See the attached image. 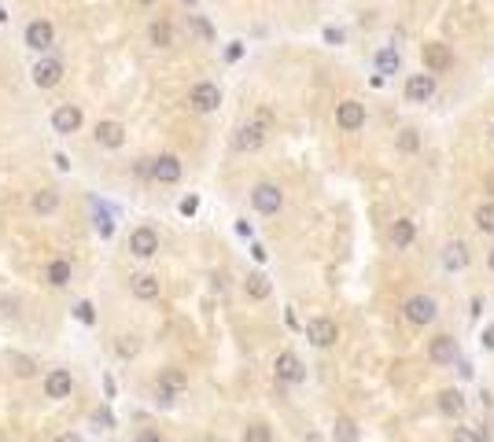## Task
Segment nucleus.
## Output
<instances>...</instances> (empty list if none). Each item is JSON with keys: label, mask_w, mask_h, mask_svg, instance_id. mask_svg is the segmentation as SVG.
<instances>
[{"label": "nucleus", "mask_w": 494, "mask_h": 442, "mask_svg": "<svg viewBox=\"0 0 494 442\" xmlns=\"http://www.w3.org/2000/svg\"><path fill=\"white\" fill-rule=\"evenodd\" d=\"M472 221H476V228H480V233H490V236H494V203H483V207H476Z\"/></svg>", "instance_id": "c756f323"}, {"label": "nucleus", "mask_w": 494, "mask_h": 442, "mask_svg": "<svg viewBox=\"0 0 494 442\" xmlns=\"http://www.w3.org/2000/svg\"><path fill=\"white\" fill-rule=\"evenodd\" d=\"M74 317H78L81 324H96V309H92V302H78V306H74Z\"/></svg>", "instance_id": "2f4dec72"}, {"label": "nucleus", "mask_w": 494, "mask_h": 442, "mask_svg": "<svg viewBox=\"0 0 494 442\" xmlns=\"http://www.w3.org/2000/svg\"><path fill=\"white\" fill-rule=\"evenodd\" d=\"M188 26H192V34L195 37H203V41H214V26L203 19V15H188Z\"/></svg>", "instance_id": "7c9ffc66"}, {"label": "nucleus", "mask_w": 494, "mask_h": 442, "mask_svg": "<svg viewBox=\"0 0 494 442\" xmlns=\"http://www.w3.org/2000/svg\"><path fill=\"white\" fill-rule=\"evenodd\" d=\"M435 314H439V309H435V299H432V295H409V299L402 302V317H406L409 324H421V329H424V324H432Z\"/></svg>", "instance_id": "20e7f679"}, {"label": "nucleus", "mask_w": 494, "mask_h": 442, "mask_svg": "<svg viewBox=\"0 0 494 442\" xmlns=\"http://www.w3.org/2000/svg\"><path fill=\"white\" fill-rule=\"evenodd\" d=\"M122 354H126V357H129V354H137V339H133V336L122 343Z\"/></svg>", "instance_id": "a19ab883"}, {"label": "nucleus", "mask_w": 494, "mask_h": 442, "mask_svg": "<svg viewBox=\"0 0 494 442\" xmlns=\"http://www.w3.org/2000/svg\"><path fill=\"white\" fill-rule=\"evenodd\" d=\"M52 210H59V192L56 188H41L34 195V214H52Z\"/></svg>", "instance_id": "bb28decb"}, {"label": "nucleus", "mask_w": 494, "mask_h": 442, "mask_svg": "<svg viewBox=\"0 0 494 442\" xmlns=\"http://www.w3.org/2000/svg\"><path fill=\"white\" fill-rule=\"evenodd\" d=\"M26 44L34 48V52H48V48L56 44V30H52V23H44V19L30 23V26H26Z\"/></svg>", "instance_id": "ddd939ff"}, {"label": "nucleus", "mask_w": 494, "mask_h": 442, "mask_svg": "<svg viewBox=\"0 0 494 442\" xmlns=\"http://www.w3.org/2000/svg\"><path fill=\"white\" fill-rule=\"evenodd\" d=\"M262 144H266V125H258V122L240 125L236 137H233V147H236V152H258Z\"/></svg>", "instance_id": "9b49d317"}, {"label": "nucleus", "mask_w": 494, "mask_h": 442, "mask_svg": "<svg viewBox=\"0 0 494 442\" xmlns=\"http://www.w3.org/2000/svg\"><path fill=\"white\" fill-rule=\"evenodd\" d=\"M336 125L343 129V133H354V129H361V125H366V104H361V100L336 104Z\"/></svg>", "instance_id": "0eeeda50"}, {"label": "nucleus", "mask_w": 494, "mask_h": 442, "mask_svg": "<svg viewBox=\"0 0 494 442\" xmlns=\"http://www.w3.org/2000/svg\"><path fill=\"white\" fill-rule=\"evenodd\" d=\"M159 251V233L152 225H140L129 233V254H137V258H152Z\"/></svg>", "instance_id": "9d476101"}, {"label": "nucleus", "mask_w": 494, "mask_h": 442, "mask_svg": "<svg viewBox=\"0 0 494 442\" xmlns=\"http://www.w3.org/2000/svg\"><path fill=\"white\" fill-rule=\"evenodd\" d=\"M442 266L447 269H465L469 266V247L461 240H450L447 247H442Z\"/></svg>", "instance_id": "5701e85b"}, {"label": "nucleus", "mask_w": 494, "mask_h": 442, "mask_svg": "<svg viewBox=\"0 0 494 442\" xmlns=\"http://www.w3.org/2000/svg\"><path fill=\"white\" fill-rule=\"evenodd\" d=\"M399 67H402V56H399V48H380V52H376V70H380V78L399 74Z\"/></svg>", "instance_id": "b1692460"}, {"label": "nucleus", "mask_w": 494, "mask_h": 442, "mask_svg": "<svg viewBox=\"0 0 494 442\" xmlns=\"http://www.w3.org/2000/svg\"><path fill=\"white\" fill-rule=\"evenodd\" d=\"M325 41H328V44H339V41H343V34H339V30H332V26H328V30H325Z\"/></svg>", "instance_id": "ea45409f"}, {"label": "nucleus", "mask_w": 494, "mask_h": 442, "mask_svg": "<svg viewBox=\"0 0 494 442\" xmlns=\"http://www.w3.org/2000/svg\"><path fill=\"white\" fill-rule=\"evenodd\" d=\"M137 442H162V435H159V431H152V428H144V431L137 435Z\"/></svg>", "instance_id": "58836bf2"}, {"label": "nucleus", "mask_w": 494, "mask_h": 442, "mask_svg": "<svg viewBox=\"0 0 494 442\" xmlns=\"http://www.w3.org/2000/svg\"><path fill=\"white\" fill-rule=\"evenodd\" d=\"M435 405H439V413L442 417H465V395L461 391H454V387H447V391H439L435 395Z\"/></svg>", "instance_id": "a211bd4d"}, {"label": "nucleus", "mask_w": 494, "mask_h": 442, "mask_svg": "<svg viewBox=\"0 0 494 442\" xmlns=\"http://www.w3.org/2000/svg\"><path fill=\"white\" fill-rule=\"evenodd\" d=\"M240 56H243V44H229V48H225V59H229V63H236Z\"/></svg>", "instance_id": "c9c22d12"}, {"label": "nucleus", "mask_w": 494, "mask_h": 442, "mask_svg": "<svg viewBox=\"0 0 494 442\" xmlns=\"http://www.w3.org/2000/svg\"><path fill=\"white\" fill-rule=\"evenodd\" d=\"M188 107L200 111V114H210L222 107V89L214 85V81H195V85L188 89Z\"/></svg>", "instance_id": "7ed1b4c3"}, {"label": "nucleus", "mask_w": 494, "mask_h": 442, "mask_svg": "<svg viewBox=\"0 0 494 442\" xmlns=\"http://www.w3.org/2000/svg\"><path fill=\"white\" fill-rule=\"evenodd\" d=\"M399 147H402V152H417V129H402Z\"/></svg>", "instance_id": "72a5a7b5"}, {"label": "nucleus", "mask_w": 494, "mask_h": 442, "mask_svg": "<svg viewBox=\"0 0 494 442\" xmlns=\"http://www.w3.org/2000/svg\"><path fill=\"white\" fill-rule=\"evenodd\" d=\"M140 4H155V0H140Z\"/></svg>", "instance_id": "09e8293b"}, {"label": "nucleus", "mask_w": 494, "mask_h": 442, "mask_svg": "<svg viewBox=\"0 0 494 442\" xmlns=\"http://www.w3.org/2000/svg\"><path fill=\"white\" fill-rule=\"evenodd\" d=\"M243 442H273V428H270V424H262V420L247 424V428H243Z\"/></svg>", "instance_id": "c85d7f7f"}, {"label": "nucleus", "mask_w": 494, "mask_h": 442, "mask_svg": "<svg viewBox=\"0 0 494 442\" xmlns=\"http://www.w3.org/2000/svg\"><path fill=\"white\" fill-rule=\"evenodd\" d=\"M421 59H424V70L428 74H447L454 67V52L442 41H428L421 44Z\"/></svg>", "instance_id": "39448f33"}, {"label": "nucleus", "mask_w": 494, "mask_h": 442, "mask_svg": "<svg viewBox=\"0 0 494 442\" xmlns=\"http://www.w3.org/2000/svg\"><path fill=\"white\" fill-rule=\"evenodd\" d=\"M306 339L314 343V347H336V339H339V329H336V321L332 317H310L306 321Z\"/></svg>", "instance_id": "423d86ee"}, {"label": "nucleus", "mask_w": 494, "mask_h": 442, "mask_svg": "<svg viewBox=\"0 0 494 442\" xmlns=\"http://www.w3.org/2000/svg\"><path fill=\"white\" fill-rule=\"evenodd\" d=\"M454 442H487V435L472 428H454Z\"/></svg>", "instance_id": "473e14b6"}, {"label": "nucleus", "mask_w": 494, "mask_h": 442, "mask_svg": "<svg viewBox=\"0 0 494 442\" xmlns=\"http://www.w3.org/2000/svg\"><path fill=\"white\" fill-rule=\"evenodd\" d=\"M435 96V74H409L406 78V100L409 104H428Z\"/></svg>", "instance_id": "1a4fd4ad"}, {"label": "nucleus", "mask_w": 494, "mask_h": 442, "mask_svg": "<svg viewBox=\"0 0 494 442\" xmlns=\"http://www.w3.org/2000/svg\"><path fill=\"white\" fill-rule=\"evenodd\" d=\"M243 291H247V299L262 302V299H270L273 284H270V276H266V273H247V281H243Z\"/></svg>", "instance_id": "4be33fe9"}, {"label": "nucleus", "mask_w": 494, "mask_h": 442, "mask_svg": "<svg viewBox=\"0 0 494 442\" xmlns=\"http://www.w3.org/2000/svg\"><path fill=\"white\" fill-rule=\"evenodd\" d=\"M15 365H19V369H15L19 376H34V362H23V357H15Z\"/></svg>", "instance_id": "4c0bfd02"}, {"label": "nucleus", "mask_w": 494, "mask_h": 442, "mask_svg": "<svg viewBox=\"0 0 494 442\" xmlns=\"http://www.w3.org/2000/svg\"><path fill=\"white\" fill-rule=\"evenodd\" d=\"M332 442H358V428L351 417H339L336 428H332Z\"/></svg>", "instance_id": "cd10ccee"}, {"label": "nucleus", "mask_w": 494, "mask_h": 442, "mask_svg": "<svg viewBox=\"0 0 494 442\" xmlns=\"http://www.w3.org/2000/svg\"><path fill=\"white\" fill-rule=\"evenodd\" d=\"M428 357H432L435 365H454V357H457V339L447 336V332L432 336V343H428Z\"/></svg>", "instance_id": "f8f14e48"}, {"label": "nucleus", "mask_w": 494, "mask_h": 442, "mask_svg": "<svg viewBox=\"0 0 494 442\" xmlns=\"http://www.w3.org/2000/svg\"><path fill=\"white\" fill-rule=\"evenodd\" d=\"M490 140H494V125H490Z\"/></svg>", "instance_id": "8fccbe9b"}, {"label": "nucleus", "mask_w": 494, "mask_h": 442, "mask_svg": "<svg viewBox=\"0 0 494 442\" xmlns=\"http://www.w3.org/2000/svg\"><path fill=\"white\" fill-rule=\"evenodd\" d=\"M152 177L159 185H177L181 181V159L177 155H159L152 159Z\"/></svg>", "instance_id": "4468645a"}, {"label": "nucleus", "mask_w": 494, "mask_h": 442, "mask_svg": "<svg viewBox=\"0 0 494 442\" xmlns=\"http://www.w3.org/2000/svg\"><path fill=\"white\" fill-rule=\"evenodd\" d=\"M185 4H195V0H185Z\"/></svg>", "instance_id": "3c124183"}, {"label": "nucleus", "mask_w": 494, "mask_h": 442, "mask_svg": "<svg viewBox=\"0 0 494 442\" xmlns=\"http://www.w3.org/2000/svg\"><path fill=\"white\" fill-rule=\"evenodd\" d=\"M487 266L494 269V247H490V254H487Z\"/></svg>", "instance_id": "49530a36"}, {"label": "nucleus", "mask_w": 494, "mask_h": 442, "mask_svg": "<svg viewBox=\"0 0 494 442\" xmlns=\"http://www.w3.org/2000/svg\"><path fill=\"white\" fill-rule=\"evenodd\" d=\"M273 376L281 383H303L306 380V369H303V362L291 350H284V354H277V362H273Z\"/></svg>", "instance_id": "6e6552de"}, {"label": "nucleus", "mask_w": 494, "mask_h": 442, "mask_svg": "<svg viewBox=\"0 0 494 442\" xmlns=\"http://www.w3.org/2000/svg\"><path fill=\"white\" fill-rule=\"evenodd\" d=\"M414 236H417V225L409 221V218H399L391 225V247L394 251H406L409 243H414Z\"/></svg>", "instance_id": "412c9836"}, {"label": "nucleus", "mask_w": 494, "mask_h": 442, "mask_svg": "<svg viewBox=\"0 0 494 442\" xmlns=\"http://www.w3.org/2000/svg\"><path fill=\"white\" fill-rule=\"evenodd\" d=\"M78 125H81V111L71 107V104H63L52 111V129L56 133H78Z\"/></svg>", "instance_id": "6ab92c4d"}, {"label": "nucleus", "mask_w": 494, "mask_h": 442, "mask_svg": "<svg viewBox=\"0 0 494 442\" xmlns=\"http://www.w3.org/2000/svg\"><path fill=\"white\" fill-rule=\"evenodd\" d=\"M483 188H487V192H490V195H494V170H490V173H487V177H483Z\"/></svg>", "instance_id": "37998d69"}, {"label": "nucleus", "mask_w": 494, "mask_h": 442, "mask_svg": "<svg viewBox=\"0 0 494 442\" xmlns=\"http://www.w3.org/2000/svg\"><path fill=\"white\" fill-rule=\"evenodd\" d=\"M195 207H200V199H195V195H188V199L181 203V214H185V218H192V214H195Z\"/></svg>", "instance_id": "f704fd0d"}, {"label": "nucleus", "mask_w": 494, "mask_h": 442, "mask_svg": "<svg viewBox=\"0 0 494 442\" xmlns=\"http://www.w3.org/2000/svg\"><path fill=\"white\" fill-rule=\"evenodd\" d=\"M92 137H96V144H100V147L114 152V147H122V144H126V129H122V122H100Z\"/></svg>", "instance_id": "f3484780"}, {"label": "nucleus", "mask_w": 494, "mask_h": 442, "mask_svg": "<svg viewBox=\"0 0 494 442\" xmlns=\"http://www.w3.org/2000/svg\"><path fill=\"white\" fill-rule=\"evenodd\" d=\"M188 387V376L181 369H162L159 380H155V402L159 405H174V398Z\"/></svg>", "instance_id": "f257e3e1"}, {"label": "nucleus", "mask_w": 494, "mask_h": 442, "mask_svg": "<svg viewBox=\"0 0 494 442\" xmlns=\"http://www.w3.org/2000/svg\"><path fill=\"white\" fill-rule=\"evenodd\" d=\"M251 207L258 210V214H277V210L284 207V192H281V185L258 181V185L251 188Z\"/></svg>", "instance_id": "f03ea898"}, {"label": "nucleus", "mask_w": 494, "mask_h": 442, "mask_svg": "<svg viewBox=\"0 0 494 442\" xmlns=\"http://www.w3.org/2000/svg\"><path fill=\"white\" fill-rule=\"evenodd\" d=\"M251 254H255V262H266V247H262V243H255Z\"/></svg>", "instance_id": "79ce46f5"}, {"label": "nucleus", "mask_w": 494, "mask_h": 442, "mask_svg": "<svg viewBox=\"0 0 494 442\" xmlns=\"http://www.w3.org/2000/svg\"><path fill=\"white\" fill-rule=\"evenodd\" d=\"M59 442H81L78 435H59Z\"/></svg>", "instance_id": "a18cd8bd"}, {"label": "nucleus", "mask_w": 494, "mask_h": 442, "mask_svg": "<svg viewBox=\"0 0 494 442\" xmlns=\"http://www.w3.org/2000/svg\"><path fill=\"white\" fill-rule=\"evenodd\" d=\"M59 78H63V63L59 59H41L37 67H34V85L37 89H52V85H59Z\"/></svg>", "instance_id": "dca6fc26"}, {"label": "nucleus", "mask_w": 494, "mask_h": 442, "mask_svg": "<svg viewBox=\"0 0 494 442\" xmlns=\"http://www.w3.org/2000/svg\"><path fill=\"white\" fill-rule=\"evenodd\" d=\"M71 391H74V380H71V372L67 369H52L48 372V380H44V398H71Z\"/></svg>", "instance_id": "2eb2a0df"}, {"label": "nucleus", "mask_w": 494, "mask_h": 442, "mask_svg": "<svg viewBox=\"0 0 494 442\" xmlns=\"http://www.w3.org/2000/svg\"><path fill=\"white\" fill-rule=\"evenodd\" d=\"M129 288H133V295H137L140 302L159 299V276H152V273H137V276H129Z\"/></svg>", "instance_id": "aec40b11"}, {"label": "nucleus", "mask_w": 494, "mask_h": 442, "mask_svg": "<svg viewBox=\"0 0 494 442\" xmlns=\"http://www.w3.org/2000/svg\"><path fill=\"white\" fill-rule=\"evenodd\" d=\"M4 19H8V11H4V8H0V23H4Z\"/></svg>", "instance_id": "de8ad7c7"}, {"label": "nucleus", "mask_w": 494, "mask_h": 442, "mask_svg": "<svg viewBox=\"0 0 494 442\" xmlns=\"http://www.w3.org/2000/svg\"><path fill=\"white\" fill-rule=\"evenodd\" d=\"M147 41H152L155 48H170V44H174V26H170L167 19L152 23V26H147Z\"/></svg>", "instance_id": "393cba45"}, {"label": "nucleus", "mask_w": 494, "mask_h": 442, "mask_svg": "<svg viewBox=\"0 0 494 442\" xmlns=\"http://www.w3.org/2000/svg\"><path fill=\"white\" fill-rule=\"evenodd\" d=\"M92 420L100 424V428H111V424H114V420H111V413H107V409H96V417H92Z\"/></svg>", "instance_id": "e433bc0d"}, {"label": "nucleus", "mask_w": 494, "mask_h": 442, "mask_svg": "<svg viewBox=\"0 0 494 442\" xmlns=\"http://www.w3.org/2000/svg\"><path fill=\"white\" fill-rule=\"evenodd\" d=\"M48 284H52V288H67L71 284V262L67 258H56L52 262V266H48Z\"/></svg>", "instance_id": "a878e982"}, {"label": "nucleus", "mask_w": 494, "mask_h": 442, "mask_svg": "<svg viewBox=\"0 0 494 442\" xmlns=\"http://www.w3.org/2000/svg\"><path fill=\"white\" fill-rule=\"evenodd\" d=\"M483 343H487V347H494V329H487V339Z\"/></svg>", "instance_id": "c03bdc74"}]
</instances>
